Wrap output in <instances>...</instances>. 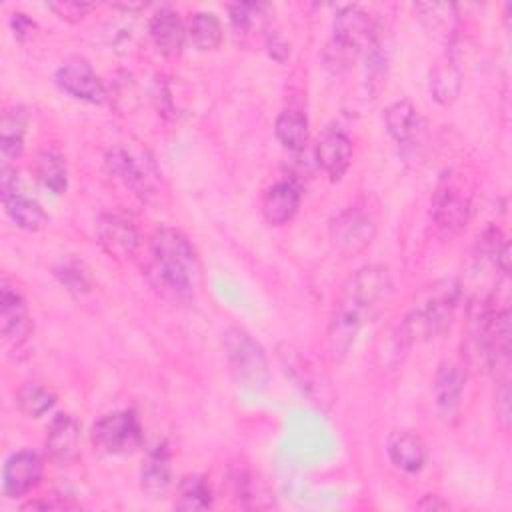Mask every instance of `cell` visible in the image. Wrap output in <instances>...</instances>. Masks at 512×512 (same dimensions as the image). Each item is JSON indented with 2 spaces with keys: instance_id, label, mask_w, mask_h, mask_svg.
Returning a JSON list of instances; mask_svg holds the SVG:
<instances>
[{
  "instance_id": "1",
  "label": "cell",
  "mask_w": 512,
  "mask_h": 512,
  "mask_svg": "<svg viewBox=\"0 0 512 512\" xmlns=\"http://www.w3.org/2000/svg\"><path fill=\"white\" fill-rule=\"evenodd\" d=\"M392 276L382 264L358 268L342 286L326 330V356L342 360L354 344L358 332L390 300Z\"/></svg>"
},
{
  "instance_id": "2",
  "label": "cell",
  "mask_w": 512,
  "mask_h": 512,
  "mask_svg": "<svg viewBox=\"0 0 512 512\" xmlns=\"http://www.w3.org/2000/svg\"><path fill=\"white\" fill-rule=\"evenodd\" d=\"M198 256L188 236L176 228H160L150 238L146 276L154 288L174 300L192 298L198 282Z\"/></svg>"
},
{
  "instance_id": "3",
  "label": "cell",
  "mask_w": 512,
  "mask_h": 512,
  "mask_svg": "<svg viewBox=\"0 0 512 512\" xmlns=\"http://www.w3.org/2000/svg\"><path fill=\"white\" fill-rule=\"evenodd\" d=\"M460 296L462 288L454 278H442L428 284L404 316L400 326L402 338L406 342H428L440 336L448 330Z\"/></svg>"
},
{
  "instance_id": "4",
  "label": "cell",
  "mask_w": 512,
  "mask_h": 512,
  "mask_svg": "<svg viewBox=\"0 0 512 512\" xmlns=\"http://www.w3.org/2000/svg\"><path fill=\"white\" fill-rule=\"evenodd\" d=\"M224 356L238 382L262 388L268 380V358L264 348L242 328H228L222 338Z\"/></svg>"
},
{
  "instance_id": "5",
  "label": "cell",
  "mask_w": 512,
  "mask_h": 512,
  "mask_svg": "<svg viewBox=\"0 0 512 512\" xmlns=\"http://www.w3.org/2000/svg\"><path fill=\"white\" fill-rule=\"evenodd\" d=\"M328 236L342 256H356L366 250L376 236L374 214L364 204H352L330 220Z\"/></svg>"
},
{
  "instance_id": "6",
  "label": "cell",
  "mask_w": 512,
  "mask_h": 512,
  "mask_svg": "<svg viewBox=\"0 0 512 512\" xmlns=\"http://www.w3.org/2000/svg\"><path fill=\"white\" fill-rule=\"evenodd\" d=\"M144 432L132 410H116L104 414L92 426V442L106 454L126 456L142 446Z\"/></svg>"
},
{
  "instance_id": "7",
  "label": "cell",
  "mask_w": 512,
  "mask_h": 512,
  "mask_svg": "<svg viewBox=\"0 0 512 512\" xmlns=\"http://www.w3.org/2000/svg\"><path fill=\"white\" fill-rule=\"evenodd\" d=\"M430 216L436 232L442 238H454L468 224L470 198L462 192V188L456 182L442 178L432 194Z\"/></svg>"
},
{
  "instance_id": "8",
  "label": "cell",
  "mask_w": 512,
  "mask_h": 512,
  "mask_svg": "<svg viewBox=\"0 0 512 512\" xmlns=\"http://www.w3.org/2000/svg\"><path fill=\"white\" fill-rule=\"evenodd\" d=\"M96 238L102 250L116 260L132 258L140 248V232L130 214L106 210L96 220Z\"/></svg>"
},
{
  "instance_id": "9",
  "label": "cell",
  "mask_w": 512,
  "mask_h": 512,
  "mask_svg": "<svg viewBox=\"0 0 512 512\" xmlns=\"http://www.w3.org/2000/svg\"><path fill=\"white\" fill-rule=\"evenodd\" d=\"M106 166L126 188H130L142 200L154 194L158 172L154 170V164L142 154H134L128 148L116 146L106 154Z\"/></svg>"
},
{
  "instance_id": "10",
  "label": "cell",
  "mask_w": 512,
  "mask_h": 512,
  "mask_svg": "<svg viewBox=\"0 0 512 512\" xmlns=\"http://www.w3.org/2000/svg\"><path fill=\"white\" fill-rule=\"evenodd\" d=\"M54 80L64 92L78 100L100 104L106 98V88L96 76L92 64L80 56L64 60L58 66Z\"/></svg>"
},
{
  "instance_id": "11",
  "label": "cell",
  "mask_w": 512,
  "mask_h": 512,
  "mask_svg": "<svg viewBox=\"0 0 512 512\" xmlns=\"http://www.w3.org/2000/svg\"><path fill=\"white\" fill-rule=\"evenodd\" d=\"M0 332L6 342L16 346L26 342L32 332L26 300L6 276L0 282Z\"/></svg>"
},
{
  "instance_id": "12",
  "label": "cell",
  "mask_w": 512,
  "mask_h": 512,
  "mask_svg": "<svg viewBox=\"0 0 512 512\" xmlns=\"http://www.w3.org/2000/svg\"><path fill=\"white\" fill-rule=\"evenodd\" d=\"M44 472L42 458L32 450H18L4 462L2 494L6 498H20L38 486Z\"/></svg>"
},
{
  "instance_id": "13",
  "label": "cell",
  "mask_w": 512,
  "mask_h": 512,
  "mask_svg": "<svg viewBox=\"0 0 512 512\" xmlns=\"http://www.w3.org/2000/svg\"><path fill=\"white\" fill-rule=\"evenodd\" d=\"M378 38V30L368 12L358 6H344L334 18V36L332 40L344 48L360 54Z\"/></svg>"
},
{
  "instance_id": "14",
  "label": "cell",
  "mask_w": 512,
  "mask_h": 512,
  "mask_svg": "<svg viewBox=\"0 0 512 512\" xmlns=\"http://www.w3.org/2000/svg\"><path fill=\"white\" fill-rule=\"evenodd\" d=\"M466 386V368L456 360H444L434 376V400L446 422L456 420L460 412L462 392Z\"/></svg>"
},
{
  "instance_id": "15",
  "label": "cell",
  "mask_w": 512,
  "mask_h": 512,
  "mask_svg": "<svg viewBox=\"0 0 512 512\" xmlns=\"http://www.w3.org/2000/svg\"><path fill=\"white\" fill-rule=\"evenodd\" d=\"M316 162L330 180H340L352 162V142L338 128L328 126L316 144Z\"/></svg>"
},
{
  "instance_id": "16",
  "label": "cell",
  "mask_w": 512,
  "mask_h": 512,
  "mask_svg": "<svg viewBox=\"0 0 512 512\" xmlns=\"http://www.w3.org/2000/svg\"><path fill=\"white\" fill-rule=\"evenodd\" d=\"M300 200L302 190L294 178L276 180L262 196V216L272 226L288 224L296 216Z\"/></svg>"
},
{
  "instance_id": "17",
  "label": "cell",
  "mask_w": 512,
  "mask_h": 512,
  "mask_svg": "<svg viewBox=\"0 0 512 512\" xmlns=\"http://www.w3.org/2000/svg\"><path fill=\"white\" fill-rule=\"evenodd\" d=\"M148 32L150 38L154 42V46L158 48V52H162L168 58L180 56L184 42H186V26L180 20L178 12L164 6L160 10H156L148 22Z\"/></svg>"
},
{
  "instance_id": "18",
  "label": "cell",
  "mask_w": 512,
  "mask_h": 512,
  "mask_svg": "<svg viewBox=\"0 0 512 512\" xmlns=\"http://www.w3.org/2000/svg\"><path fill=\"white\" fill-rule=\"evenodd\" d=\"M80 424L72 414H56L46 428V454L60 464L70 462L78 454Z\"/></svg>"
},
{
  "instance_id": "19",
  "label": "cell",
  "mask_w": 512,
  "mask_h": 512,
  "mask_svg": "<svg viewBox=\"0 0 512 512\" xmlns=\"http://www.w3.org/2000/svg\"><path fill=\"white\" fill-rule=\"evenodd\" d=\"M386 452L390 462L408 474L420 472L428 456L422 438L410 430H392L386 438Z\"/></svg>"
},
{
  "instance_id": "20",
  "label": "cell",
  "mask_w": 512,
  "mask_h": 512,
  "mask_svg": "<svg viewBox=\"0 0 512 512\" xmlns=\"http://www.w3.org/2000/svg\"><path fill=\"white\" fill-rule=\"evenodd\" d=\"M172 486V460L168 446L156 444L144 458L140 468V488L150 498H162Z\"/></svg>"
},
{
  "instance_id": "21",
  "label": "cell",
  "mask_w": 512,
  "mask_h": 512,
  "mask_svg": "<svg viewBox=\"0 0 512 512\" xmlns=\"http://www.w3.org/2000/svg\"><path fill=\"white\" fill-rule=\"evenodd\" d=\"M428 88L438 104H452L462 90V72L452 58H444L430 68Z\"/></svg>"
},
{
  "instance_id": "22",
  "label": "cell",
  "mask_w": 512,
  "mask_h": 512,
  "mask_svg": "<svg viewBox=\"0 0 512 512\" xmlns=\"http://www.w3.org/2000/svg\"><path fill=\"white\" fill-rule=\"evenodd\" d=\"M232 498L242 508H270L272 496L266 492L264 484L248 468H238L230 472Z\"/></svg>"
},
{
  "instance_id": "23",
  "label": "cell",
  "mask_w": 512,
  "mask_h": 512,
  "mask_svg": "<svg viewBox=\"0 0 512 512\" xmlns=\"http://www.w3.org/2000/svg\"><path fill=\"white\" fill-rule=\"evenodd\" d=\"M2 204H4L6 214L12 218V222L24 230L36 232V230L44 228L48 222V214L44 212V208L36 200L22 194L20 190L4 194Z\"/></svg>"
},
{
  "instance_id": "24",
  "label": "cell",
  "mask_w": 512,
  "mask_h": 512,
  "mask_svg": "<svg viewBox=\"0 0 512 512\" xmlns=\"http://www.w3.org/2000/svg\"><path fill=\"white\" fill-rule=\"evenodd\" d=\"M276 138L292 152H302L308 146V118L300 108H284L274 124Z\"/></svg>"
},
{
  "instance_id": "25",
  "label": "cell",
  "mask_w": 512,
  "mask_h": 512,
  "mask_svg": "<svg viewBox=\"0 0 512 512\" xmlns=\"http://www.w3.org/2000/svg\"><path fill=\"white\" fill-rule=\"evenodd\" d=\"M384 126L388 130V134L398 142V144H406L410 142L420 126V118L416 108L412 106V102L408 100H396L392 102L386 110H384Z\"/></svg>"
},
{
  "instance_id": "26",
  "label": "cell",
  "mask_w": 512,
  "mask_h": 512,
  "mask_svg": "<svg viewBox=\"0 0 512 512\" xmlns=\"http://www.w3.org/2000/svg\"><path fill=\"white\" fill-rule=\"evenodd\" d=\"M36 176L54 194H64L68 188V166L64 156L54 148H44L36 156Z\"/></svg>"
},
{
  "instance_id": "27",
  "label": "cell",
  "mask_w": 512,
  "mask_h": 512,
  "mask_svg": "<svg viewBox=\"0 0 512 512\" xmlns=\"http://www.w3.org/2000/svg\"><path fill=\"white\" fill-rule=\"evenodd\" d=\"M26 124H28V114L20 106H14L2 114L0 150L4 158H18L22 154Z\"/></svg>"
},
{
  "instance_id": "28",
  "label": "cell",
  "mask_w": 512,
  "mask_h": 512,
  "mask_svg": "<svg viewBox=\"0 0 512 512\" xmlns=\"http://www.w3.org/2000/svg\"><path fill=\"white\" fill-rule=\"evenodd\" d=\"M212 502H214L212 488H210V484L204 476L192 474V476H186L178 484L176 498H174V508L196 512V510L212 508Z\"/></svg>"
},
{
  "instance_id": "29",
  "label": "cell",
  "mask_w": 512,
  "mask_h": 512,
  "mask_svg": "<svg viewBox=\"0 0 512 512\" xmlns=\"http://www.w3.org/2000/svg\"><path fill=\"white\" fill-rule=\"evenodd\" d=\"M186 36L194 48L202 52L214 50L222 40V24L212 12H196L188 20Z\"/></svg>"
},
{
  "instance_id": "30",
  "label": "cell",
  "mask_w": 512,
  "mask_h": 512,
  "mask_svg": "<svg viewBox=\"0 0 512 512\" xmlns=\"http://www.w3.org/2000/svg\"><path fill=\"white\" fill-rule=\"evenodd\" d=\"M270 12L272 6L264 2H238L230 6V22L238 34H252L268 22Z\"/></svg>"
},
{
  "instance_id": "31",
  "label": "cell",
  "mask_w": 512,
  "mask_h": 512,
  "mask_svg": "<svg viewBox=\"0 0 512 512\" xmlns=\"http://www.w3.org/2000/svg\"><path fill=\"white\" fill-rule=\"evenodd\" d=\"M16 402L18 408L30 416V418H40L46 412H50L56 404V396L50 388L38 384V382H26L18 388L16 392Z\"/></svg>"
},
{
  "instance_id": "32",
  "label": "cell",
  "mask_w": 512,
  "mask_h": 512,
  "mask_svg": "<svg viewBox=\"0 0 512 512\" xmlns=\"http://www.w3.org/2000/svg\"><path fill=\"white\" fill-rule=\"evenodd\" d=\"M414 10L418 12L422 24L440 36H448L454 28L456 20V6L454 4H416Z\"/></svg>"
},
{
  "instance_id": "33",
  "label": "cell",
  "mask_w": 512,
  "mask_h": 512,
  "mask_svg": "<svg viewBox=\"0 0 512 512\" xmlns=\"http://www.w3.org/2000/svg\"><path fill=\"white\" fill-rule=\"evenodd\" d=\"M56 276L60 278V282L70 290V292H86L90 290V278L86 274V270L78 264V262H62L56 268Z\"/></svg>"
},
{
  "instance_id": "34",
  "label": "cell",
  "mask_w": 512,
  "mask_h": 512,
  "mask_svg": "<svg viewBox=\"0 0 512 512\" xmlns=\"http://www.w3.org/2000/svg\"><path fill=\"white\" fill-rule=\"evenodd\" d=\"M48 8L54 10L60 18L76 22V20H82V18L94 8V4H88V2H70V0H66V2H50Z\"/></svg>"
},
{
  "instance_id": "35",
  "label": "cell",
  "mask_w": 512,
  "mask_h": 512,
  "mask_svg": "<svg viewBox=\"0 0 512 512\" xmlns=\"http://www.w3.org/2000/svg\"><path fill=\"white\" fill-rule=\"evenodd\" d=\"M494 410H496V418L498 422L508 428L510 424V388H508V380L500 382L498 390H496V398H494Z\"/></svg>"
},
{
  "instance_id": "36",
  "label": "cell",
  "mask_w": 512,
  "mask_h": 512,
  "mask_svg": "<svg viewBox=\"0 0 512 512\" xmlns=\"http://www.w3.org/2000/svg\"><path fill=\"white\" fill-rule=\"evenodd\" d=\"M10 28H12L16 40H28L36 30V22L22 12H14L10 16Z\"/></svg>"
},
{
  "instance_id": "37",
  "label": "cell",
  "mask_w": 512,
  "mask_h": 512,
  "mask_svg": "<svg viewBox=\"0 0 512 512\" xmlns=\"http://www.w3.org/2000/svg\"><path fill=\"white\" fill-rule=\"evenodd\" d=\"M58 496H52L50 500H34L22 506V510H66V508H76V504L66 502V500H56Z\"/></svg>"
},
{
  "instance_id": "38",
  "label": "cell",
  "mask_w": 512,
  "mask_h": 512,
  "mask_svg": "<svg viewBox=\"0 0 512 512\" xmlns=\"http://www.w3.org/2000/svg\"><path fill=\"white\" fill-rule=\"evenodd\" d=\"M268 52L278 62H284L288 58V54H290V48H288V42L280 34L272 32V34H268Z\"/></svg>"
},
{
  "instance_id": "39",
  "label": "cell",
  "mask_w": 512,
  "mask_h": 512,
  "mask_svg": "<svg viewBox=\"0 0 512 512\" xmlns=\"http://www.w3.org/2000/svg\"><path fill=\"white\" fill-rule=\"evenodd\" d=\"M420 510H448L450 504L446 500H442V496L438 494H426L418 504Z\"/></svg>"
}]
</instances>
